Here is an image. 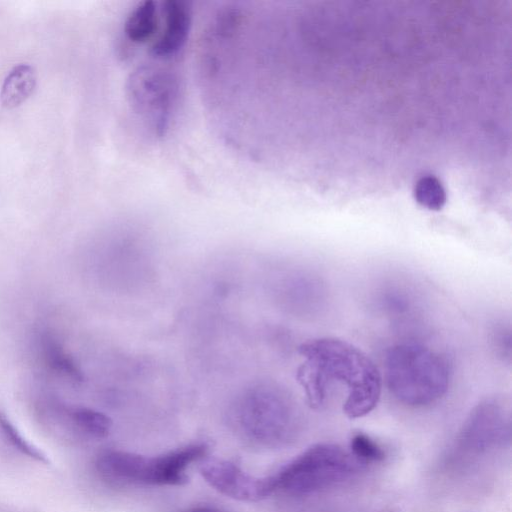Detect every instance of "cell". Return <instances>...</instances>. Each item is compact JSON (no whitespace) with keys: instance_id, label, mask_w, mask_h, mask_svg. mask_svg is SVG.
<instances>
[{"instance_id":"obj_1","label":"cell","mask_w":512,"mask_h":512,"mask_svg":"<svg viewBox=\"0 0 512 512\" xmlns=\"http://www.w3.org/2000/svg\"><path fill=\"white\" fill-rule=\"evenodd\" d=\"M298 350L304 362L296 377L311 407L320 408L325 403L334 381L347 388L343 411L349 418L363 417L376 407L381 394V375L362 350L333 337L306 341Z\"/></svg>"},{"instance_id":"obj_2","label":"cell","mask_w":512,"mask_h":512,"mask_svg":"<svg viewBox=\"0 0 512 512\" xmlns=\"http://www.w3.org/2000/svg\"><path fill=\"white\" fill-rule=\"evenodd\" d=\"M451 370L437 351L416 343L390 347L385 356V378L390 393L411 407L430 405L448 390Z\"/></svg>"},{"instance_id":"obj_3","label":"cell","mask_w":512,"mask_h":512,"mask_svg":"<svg viewBox=\"0 0 512 512\" xmlns=\"http://www.w3.org/2000/svg\"><path fill=\"white\" fill-rule=\"evenodd\" d=\"M363 467L350 452L330 443L303 451L273 474L275 491L294 496L325 491L353 478Z\"/></svg>"},{"instance_id":"obj_4","label":"cell","mask_w":512,"mask_h":512,"mask_svg":"<svg viewBox=\"0 0 512 512\" xmlns=\"http://www.w3.org/2000/svg\"><path fill=\"white\" fill-rule=\"evenodd\" d=\"M181 79L170 62L156 60L138 66L128 80L133 111L156 137L170 129L181 97Z\"/></svg>"},{"instance_id":"obj_5","label":"cell","mask_w":512,"mask_h":512,"mask_svg":"<svg viewBox=\"0 0 512 512\" xmlns=\"http://www.w3.org/2000/svg\"><path fill=\"white\" fill-rule=\"evenodd\" d=\"M510 406L503 397L479 402L465 419L453 445L450 460L463 464L510 443Z\"/></svg>"},{"instance_id":"obj_6","label":"cell","mask_w":512,"mask_h":512,"mask_svg":"<svg viewBox=\"0 0 512 512\" xmlns=\"http://www.w3.org/2000/svg\"><path fill=\"white\" fill-rule=\"evenodd\" d=\"M207 452L208 445L203 442L154 457L122 451L116 458L115 471L122 483L182 485L187 482V467Z\"/></svg>"},{"instance_id":"obj_7","label":"cell","mask_w":512,"mask_h":512,"mask_svg":"<svg viewBox=\"0 0 512 512\" xmlns=\"http://www.w3.org/2000/svg\"><path fill=\"white\" fill-rule=\"evenodd\" d=\"M241 433L248 441L263 447H280L290 442L297 430L291 402L283 395L249 399L239 415Z\"/></svg>"},{"instance_id":"obj_8","label":"cell","mask_w":512,"mask_h":512,"mask_svg":"<svg viewBox=\"0 0 512 512\" xmlns=\"http://www.w3.org/2000/svg\"><path fill=\"white\" fill-rule=\"evenodd\" d=\"M200 473L211 487L236 500L257 502L275 492L272 475L256 477L227 460L204 459L200 465Z\"/></svg>"},{"instance_id":"obj_9","label":"cell","mask_w":512,"mask_h":512,"mask_svg":"<svg viewBox=\"0 0 512 512\" xmlns=\"http://www.w3.org/2000/svg\"><path fill=\"white\" fill-rule=\"evenodd\" d=\"M161 24L149 44V55L154 60L170 62L177 58L186 46L192 25L190 4L180 0L160 2Z\"/></svg>"},{"instance_id":"obj_10","label":"cell","mask_w":512,"mask_h":512,"mask_svg":"<svg viewBox=\"0 0 512 512\" xmlns=\"http://www.w3.org/2000/svg\"><path fill=\"white\" fill-rule=\"evenodd\" d=\"M36 348L40 363L49 373L73 384L83 381L78 364L52 332L42 330L36 338Z\"/></svg>"},{"instance_id":"obj_11","label":"cell","mask_w":512,"mask_h":512,"mask_svg":"<svg viewBox=\"0 0 512 512\" xmlns=\"http://www.w3.org/2000/svg\"><path fill=\"white\" fill-rule=\"evenodd\" d=\"M160 24V2L141 1L130 10L125 19V39L134 45L150 44L157 35Z\"/></svg>"},{"instance_id":"obj_12","label":"cell","mask_w":512,"mask_h":512,"mask_svg":"<svg viewBox=\"0 0 512 512\" xmlns=\"http://www.w3.org/2000/svg\"><path fill=\"white\" fill-rule=\"evenodd\" d=\"M36 85L35 69L28 64L15 66L4 79L0 100L4 107L21 105L33 92Z\"/></svg>"},{"instance_id":"obj_13","label":"cell","mask_w":512,"mask_h":512,"mask_svg":"<svg viewBox=\"0 0 512 512\" xmlns=\"http://www.w3.org/2000/svg\"><path fill=\"white\" fill-rule=\"evenodd\" d=\"M69 418L79 431L93 438L106 437L112 427V421L106 414L87 407L72 408Z\"/></svg>"},{"instance_id":"obj_14","label":"cell","mask_w":512,"mask_h":512,"mask_svg":"<svg viewBox=\"0 0 512 512\" xmlns=\"http://www.w3.org/2000/svg\"><path fill=\"white\" fill-rule=\"evenodd\" d=\"M414 197L423 207L440 210L446 202V192L441 182L432 175L420 178L414 188Z\"/></svg>"},{"instance_id":"obj_15","label":"cell","mask_w":512,"mask_h":512,"mask_svg":"<svg viewBox=\"0 0 512 512\" xmlns=\"http://www.w3.org/2000/svg\"><path fill=\"white\" fill-rule=\"evenodd\" d=\"M0 431L5 440L11 444L20 453L41 463H48L46 455L31 444L19 430L14 426L11 420L0 411Z\"/></svg>"},{"instance_id":"obj_16","label":"cell","mask_w":512,"mask_h":512,"mask_svg":"<svg viewBox=\"0 0 512 512\" xmlns=\"http://www.w3.org/2000/svg\"><path fill=\"white\" fill-rule=\"evenodd\" d=\"M350 453L363 465L380 462L385 458V452L382 447L363 433H357L351 438Z\"/></svg>"},{"instance_id":"obj_17","label":"cell","mask_w":512,"mask_h":512,"mask_svg":"<svg viewBox=\"0 0 512 512\" xmlns=\"http://www.w3.org/2000/svg\"><path fill=\"white\" fill-rule=\"evenodd\" d=\"M181 512H222L216 508L209 506H195L188 509H185Z\"/></svg>"}]
</instances>
